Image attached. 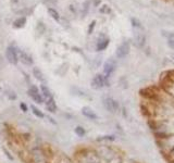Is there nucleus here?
<instances>
[{
    "label": "nucleus",
    "instance_id": "7",
    "mask_svg": "<svg viewBox=\"0 0 174 163\" xmlns=\"http://www.w3.org/2000/svg\"><path fill=\"white\" fill-rule=\"evenodd\" d=\"M45 103H46V109L48 110L49 112L54 113V112L57 111V103H56V101H54L53 97H51V98H49V99L45 100Z\"/></svg>",
    "mask_w": 174,
    "mask_h": 163
},
{
    "label": "nucleus",
    "instance_id": "8",
    "mask_svg": "<svg viewBox=\"0 0 174 163\" xmlns=\"http://www.w3.org/2000/svg\"><path fill=\"white\" fill-rule=\"evenodd\" d=\"M115 69V63L112 61V60H108L106 63H105V67H104V72L107 76H109L111 73L114 71Z\"/></svg>",
    "mask_w": 174,
    "mask_h": 163
},
{
    "label": "nucleus",
    "instance_id": "20",
    "mask_svg": "<svg viewBox=\"0 0 174 163\" xmlns=\"http://www.w3.org/2000/svg\"><path fill=\"white\" fill-rule=\"evenodd\" d=\"M44 3H46L47 6L50 7V3H51L52 6H54V4H56V1H54V0H44ZM49 7H48V8H49Z\"/></svg>",
    "mask_w": 174,
    "mask_h": 163
},
{
    "label": "nucleus",
    "instance_id": "14",
    "mask_svg": "<svg viewBox=\"0 0 174 163\" xmlns=\"http://www.w3.org/2000/svg\"><path fill=\"white\" fill-rule=\"evenodd\" d=\"M48 14L51 16L53 20H56V21H59L60 20V15H59L58 11L54 10L53 8H48Z\"/></svg>",
    "mask_w": 174,
    "mask_h": 163
},
{
    "label": "nucleus",
    "instance_id": "21",
    "mask_svg": "<svg viewBox=\"0 0 174 163\" xmlns=\"http://www.w3.org/2000/svg\"><path fill=\"white\" fill-rule=\"evenodd\" d=\"M20 108L23 110V112H27V105H26L25 103H23V102H22V103L20 104Z\"/></svg>",
    "mask_w": 174,
    "mask_h": 163
},
{
    "label": "nucleus",
    "instance_id": "1",
    "mask_svg": "<svg viewBox=\"0 0 174 163\" xmlns=\"http://www.w3.org/2000/svg\"><path fill=\"white\" fill-rule=\"evenodd\" d=\"M27 94H28L29 98H30V99L33 100L34 102H36V103H38V104H40V103H44V102H45V99H44V97H43L40 90H39V89H38L35 85L30 86V87L28 88Z\"/></svg>",
    "mask_w": 174,
    "mask_h": 163
},
{
    "label": "nucleus",
    "instance_id": "24",
    "mask_svg": "<svg viewBox=\"0 0 174 163\" xmlns=\"http://www.w3.org/2000/svg\"><path fill=\"white\" fill-rule=\"evenodd\" d=\"M0 91H1V87H0Z\"/></svg>",
    "mask_w": 174,
    "mask_h": 163
},
{
    "label": "nucleus",
    "instance_id": "12",
    "mask_svg": "<svg viewBox=\"0 0 174 163\" xmlns=\"http://www.w3.org/2000/svg\"><path fill=\"white\" fill-rule=\"evenodd\" d=\"M33 75L35 76V78L36 79H38V80H40V82H43L44 79H45V77H44V73L40 71V69H38V68H33Z\"/></svg>",
    "mask_w": 174,
    "mask_h": 163
},
{
    "label": "nucleus",
    "instance_id": "9",
    "mask_svg": "<svg viewBox=\"0 0 174 163\" xmlns=\"http://www.w3.org/2000/svg\"><path fill=\"white\" fill-rule=\"evenodd\" d=\"M82 113H83L84 116L88 118V119H96V118H97L96 114H95V112H94L90 108H88V107H84V108L82 109Z\"/></svg>",
    "mask_w": 174,
    "mask_h": 163
},
{
    "label": "nucleus",
    "instance_id": "5",
    "mask_svg": "<svg viewBox=\"0 0 174 163\" xmlns=\"http://www.w3.org/2000/svg\"><path fill=\"white\" fill-rule=\"evenodd\" d=\"M129 50H130V46L127 43H123L120 47L117 48L116 50V55L119 58H124V57L129 53Z\"/></svg>",
    "mask_w": 174,
    "mask_h": 163
},
{
    "label": "nucleus",
    "instance_id": "23",
    "mask_svg": "<svg viewBox=\"0 0 174 163\" xmlns=\"http://www.w3.org/2000/svg\"><path fill=\"white\" fill-rule=\"evenodd\" d=\"M11 1H12V2H18L19 0H11Z\"/></svg>",
    "mask_w": 174,
    "mask_h": 163
},
{
    "label": "nucleus",
    "instance_id": "13",
    "mask_svg": "<svg viewBox=\"0 0 174 163\" xmlns=\"http://www.w3.org/2000/svg\"><path fill=\"white\" fill-rule=\"evenodd\" d=\"M32 113L34 114V115L36 116V118H38V119H44L45 118V115H44V113L39 110L37 107H35V105H32Z\"/></svg>",
    "mask_w": 174,
    "mask_h": 163
},
{
    "label": "nucleus",
    "instance_id": "22",
    "mask_svg": "<svg viewBox=\"0 0 174 163\" xmlns=\"http://www.w3.org/2000/svg\"><path fill=\"white\" fill-rule=\"evenodd\" d=\"M132 22H133V26H137V27H140V23L135 20V19H132Z\"/></svg>",
    "mask_w": 174,
    "mask_h": 163
},
{
    "label": "nucleus",
    "instance_id": "2",
    "mask_svg": "<svg viewBox=\"0 0 174 163\" xmlns=\"http://www.w3.org/2000/svg\"><path fill=\"white\" fill-rule=\"evenodd\" d=\"M6 57L7 60L9 61V63L15 65L19 62V51L17 50V48L13 46H9L6 50Z\"/></svg>",
    "mask_w": 174,
    "mask_h": 163
},
{
    "label": "nucleus",
    "instance_id": "18",
    "mask_svg": "<svg viewBox=\"0 0 174 163\" xmlns=\"http://www.w3.org/2000/svg\"><path fill=\"white\" fill-rule=\"evenodd\" d=\"M101 13H110V12H111V9H110V8L107 6V4H105V6H102L101 8H100V10H99Z\"/></svg>",
    "mask_w": 174,
    "mask_h": 163
},
{
    "label": "nucleus",
    "instance_id": "16",
    "mask_svg": "<svg viewBox=\"0 0 174 163\" xmlns=\"http://www.w3.org/2000/svg\"><path fill=\"white\" fill-rule=\"evenodd\" d=\"M45 30H46V26H45V24L44 23H42V22H39L38 24H37V26H36V32L38 33V34H44L45 33Z\"/></svg>",
    "mask_w": 174,
    "mask_h": 163
},
{
    "label": "nucleus",
    "instance_id": "15",
    "mask_svg": "<svg viewBox=\"0 0 174 163\" xmlns=\"http://www.w3.org/2000/svg\"><path fill=\"white\" fill-rule=\"evenodd\" d=\"M105 105H106V108L109 111H113L114 110V101L111 100V99H106L105 100Z\"/></svg>",
    "mask_w": 174,
    "mask_h": 163
},
{
    "label": "nucleus",
    "instance_id": "6",
    "mask_svg": "<svg viewBox=\"0 0 174 163\" xmlns=\"http://www.w3.org/2000/svg\"><path fill=\"white\" fill-rule=\"evenodd\" d=\"M108 45H109V38H107L105 36H101L98 39L96 48H97L98 51H101V50H105V49L108 47Z\"/></svg>",
    "mask_w": 174,
    "mask_h": 163
},
{
    "label": "nucleus",
    "instance_id": "11",
    "mask_svg": "<svg viewBox=\"0 0 174 163\" xmlns=\"http://www.w3.org/2000/svg\"><path fill=\"white\" fill-rule=\"evenodd\" d=\"M25 24H26V18H25V16H22V18H19L18 20H15L13 22V27L22 28V27L25 26Z\"/></svg>",
    "mask_w": 174,
    "mask_h": 163
},
{
    "label": "nucleus",
    "instance_id": "3",
    "mask_svg": "<svg viewBox=\"0 0 174 163\" xmlns=\"http://www.w3.org/2000/svg\"><path fill=\"white\" fill-rule=\"evenodd\" d=\"M91 87L95 89H100L102 86L105 85V77L101 74H97L93 79H91Z\"/></svg>",
    "mask_w": 174,
    "mask_h": 163
},
{
    "label": "nucleus",
    "instance_id": "4",
    "mask_svg": "<svg viewBox=\"0 0 174 163\" xmlns=\"http://www.w3.org/2000/svg\"><path fill=\"white\" fill-rule=\"evenodd\" d=\"M19 61H21L24 65H32L33 64V58L25 51H20L19 52Z\"/></svg>",
    "mask_w": 174,
    "mask_h": 163
},
{
    "label": "nucleus",
    "instance_id": "10",
    "mask_svg": "<svg viewBox=\"0 0 174 163\" xmlns=\"http://www.w3.org/2000/svg\"><path fill=\"white\" fill-rule=\"evenodd\" d=\"M40 93H42V95H43V97H44V99H45V100L49 99V98L52 97L50 89H49L48 87H47L46 85H40Z\"/></svg>",
    "mask_w": 174,
    "mask_h": 163
},
{
    "label": "nucleus",
    "instance_id": "17",
    "mask_svg": "<svg viewBox=\"0 0 174 163\" xmlns=\"http://www.w3.org/2000/svg\"><path fill=\"white\" fill-rule=\"evenodd\" d=\"M75 134H76L77 136L82 137V136L85 135V129H84L83 127H81V126H77V127H75Z\"/></svg>",
    "mask_w": 174,
    "mask_h": 163
},
{
    "label": "nucleus",
    "instance_id": "19",
    "mask_svg": "<svg viewBox=\"0 0 174 163\" xmlns=\"http://www.w3.org/2000/svg\"><path fill=\"white\" fill-rule=\"evenodd\" d=\"M95 25H96V22L93 21V22L90 23L89 27H88V34H91V33H93V30H94V28H95Z\"/></svg>",
    "mask_w": 174,
    "mask_h": 163
}]
</instances>
